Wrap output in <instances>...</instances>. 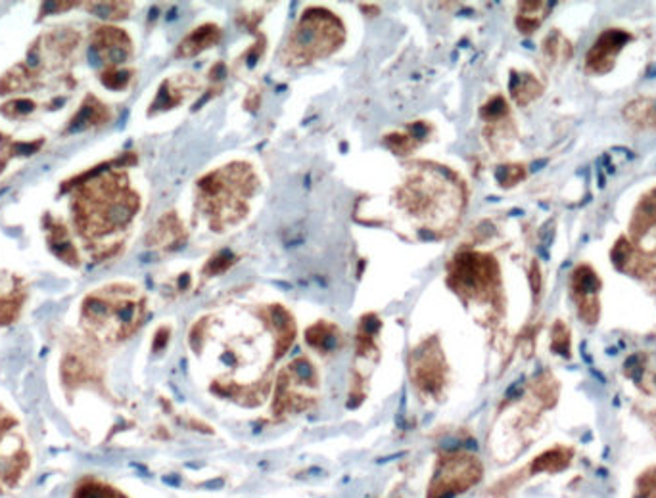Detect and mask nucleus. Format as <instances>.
<instances>
[{
	"mask_svg": "<svg viewBox=\"0 0 656 498\" xmlns=\"http://www.w3.org/2000/svg\"><path fill=\"white\" fill-rule=\"evenodd\" d=\"M497 177L503 184H510V182H517L522 177V169H518V167H501L497 171Z\"/></svg>",
	"mask_w": 656,
	"mask_h": 498,
	"instance_id": "nucleus-7",
	"label": "nucleus"
},
{
	"mask_svg": "<svg viewBox=\"0 0 656 498\" xmlns=\"http://www.w3.org/2000/svg\"><path fill=\"white\" fill-rule=\"evenodd\" d=\"M94 48L98 50V54L104 60L113 61V64L127 60L129 50H131L125 33L120 31V29H113V27L100 29L96 37H94Z\"/></svg>",
	"mask_w": 656,
	"mask_h": 498,
	"instance_id": "nucleus-1",
	"label": "nucleus"
},
{
	"mask_svg": "<svg viewBox=\"0 0 656 498\" xmlns=\"http://www.w3.org/2000/svg\"><path fill=\"white\" fill-rule=\"evenodd\" d=\"M127 79H129V73H127V71H108V73L102 77L104 85H108V87L112 88H121L127 83Z\"/></svg>",
	"mask_w": 656,
	"mask_h": 498,
	"instance_id": "nucleus-6",
	"label": "nucleus"
},
{
	"mask_svg": "<svg viewBox=\"0 0 656 498\" xmlns=\"http://www.w3.org/2000/svg\"><path fill=\"white\" fill-rule=\"evenodd\" d=\"M229 265H231V255L223 253V255H217V257L213 259V263L209 265V271L217 273V271H223V268H225V266H229Z\"/></svg>",
	"mask_w": 656,
	"mask_h": 498,
	"instance_id": "nucleus-9",
	"label": "nucleus"
},
{
	"mask_svg": "<svg viewBox=\"0 0 656 498\" xmlns=\"http://www.w3.org/2000/svg\"><path fill=\"white\" fill-rule=\"evenodd\" d=\"M307 341L321 351H328L338 345V333L336 330H332L330 326L317 324L307 332Z\"/></svg>",
	"mask_w": 656,
	"mask_h": 498,
	"instance_id": "nucleus-4",
	"label": "nucleus"
},
{
	"mask_svg": "<svg viewBox=\"0 0 656 498\" xmlns=\"http://www.w3.org/2000/svg\"><path fill=\"white\" fill-rule=\"evenodd\" d=\"M219 37H221V33H219L217 27L202 25L200 29H196L192 35H188V37L183 40L179 54L180 56H194V54H198L200 50H204V48L215 45V40H217Z\"/></svg>",
	"mask_w": 656,
	"mask_h": 498,
	"instance_id": "nucleus-2",
	"label": "nucleus"
},
{
	"mask_svg": "<svg viewBox=\"0 0 656 498\" xmlns=\"http://www.w3.org/2000/svg\"><path fill=\"white\" fill-rule=\"evenodd\" d=\"M108 119V109L100 102H86L85 106L81 107L79 115L73 121V129H86V126L98 125L102 121Z\"/></svg>",
	"mask_w": 656,
	"mask_h": 498,
	"instance_id": "nucleus-3",
	"label": "nucleus"
},
{
	"mask_svg": "<svg viewBox=\"0 0 656 498\" xmlns=\"http://www.w3.org/2000/svg\"><path fill=\"white\" fill-rule=\"evenodd\" d=\"M507 112V107H505V102L501 98L493 100L491 104L484 107V115H490V117H497L501 113Z\"/></svg>",
	"mask_w": 656,
	"mask_h": 498,
	"instance_id": "nucleus-8",
	"label": "nucleus"
},
{
	"mask_svg": "<svg viewBox=\"0 0 656 498\" xmlns=\"http://www.w3.org/2000/svg\"><path fill=\"white\" fill-rule=\"evenodd\" d=\"M577 282H580V290L583 293H595L599 290V280L595 278V274L591 271H577Z\"/></svg>",
	"mask_w": 656,
	"mask_h": 498,
	"instance_id": "nucleus-5",
	"label": "nucleus"
}]
</instances>
